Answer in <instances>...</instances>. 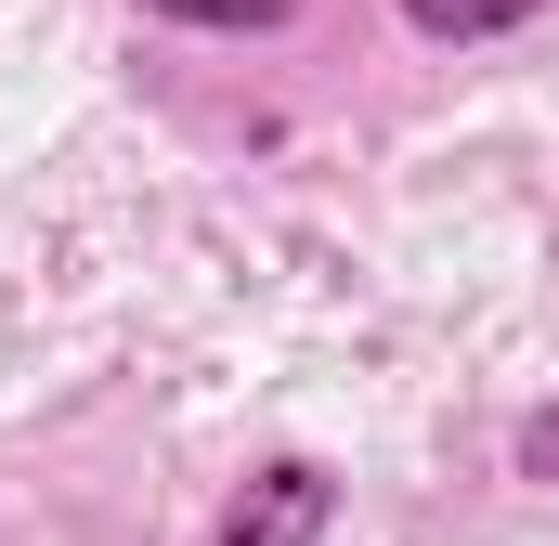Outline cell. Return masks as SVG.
Returning a JSON list of instances; mask_svg holds the SVG:
<instances>
[{
  "label": "cell",
  "mask_w": 559,
  "mask_h": 546,
  "mask_svg": "<svg viewBox=\"0 0 559 546\" xmlns=\"http://www.w3.org/2000/svg\"><path fill=\"white\" fill-rule=\"evenodd\" d=\"M325 521H338V482H325L312 455H261V468L222 495L209 546H325Z\"/></svg>",
  "instance_id": "cell-1"
},
{
  "label": "cell",
  "mask_w": 559,
  "mask_h": 546,
  "mask_svg": "<svg viewBox=\"0 0 559 546\" xmlns=\"http://www.w3.org/2000/svg\"><path fill=\"white\" fill-rule=\"evenodd\" d=\"M547 0H404V26L417 39H508V26H534Z\"/></svg>",
  "instance_id": "cell-2"
},
{
  "label": "cell",
  "mask_w": 559,
  "mask_h": 546,
  "mask_svg": "<svg viewBox=\"0 0 559 546\" xmlns=\"http://www.w3.org/2000/svg\"><path fill=\"white\" fill-rule=\"evenodd\" d=\"M143 13H169V26H209V39H261V26H286L299 0H143Z\"/></svg>",
  "instance_id": "cell-3"
},
{
  "label": "cell",
  "mask_w": 559,
  "mask_h": 546,
  "mask_svg": "<svg viewBox=\"0 0 559 546\" xmlns=\"http://www.w3.org/2000/svg\"><path fill=\"white\" fill-rule=\"evenodd\" d=\"M508 468H521V482H547V495H559V404H534L521 429H508Z\"/></svg>",
  "instance_id": "cell-4"
}]
</instances>
